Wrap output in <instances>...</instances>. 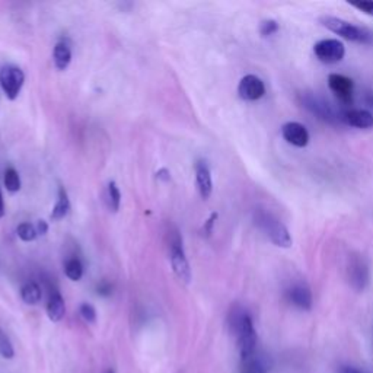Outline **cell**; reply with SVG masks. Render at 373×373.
Instances as JSON below:
<instances>
[{"label":"cell","instance_id":"obj_1","mask_svg":"<svg viewBox=\"0 0 373 373\" xmlns=\"http://www.w3.org/2000/svg\"><path fill=\"white\" fill-rule=\"evenodd\" d=\"M231 324L238 340L241 359L246 360L254 357L257 349V331L250 314L245 311H235L231 318Z\"/></svg>","mask_w":373,"mask_h":373},{"label":"cell","instance_id":"obj_2","mask_svg":"<svg viewBox=\"0 0 373 373\" xmlns=\"http://www.w3.org/2000/svg\"><path fill=\"white\" fill-rule=\"evenodd\" d=\"M254 220L257 226L268 236V239L280 248H290L292 246V236L287 231V228L283 225L282 220L272 214L268 210L258 209L254 214Z\"/></svg>","mask_w":373,"mask_h":373},{"label":"cell","instance_id":"obj_3","mask_svg":"<svg viewBox=\"0 0 373 373\" xmlns=\"http://www.w3.org/2000/svg\"><path fill=\"white\" fill-rule=\"evenodd\" d=\"M319 22L324 25L327 30L345 40L359 44H373V31L363 27H357V25L352 22H347L335 16H322Z\"/></svg>","mask_w":373,"mask_h":373},{"label":"cell","instance_id":"obj_4","mask_svg":"<svg viewBox=\"0 0 373 373\" xmlns=\"http://www.w3.org/2000/svg\"><path fill=\"white\" fill-rule=\"evenodd\" d=\"M169 260L176 276L185 285L191 283V268L188 260L185 257V251L183 246V238L178 232H173L169 241Z\"/></svg>","mask_w":373,"mask_h":373},{"label":"cell","instance_id":"obj_5","mask_svg":"<svg viewBox=\"0 0 373 373\" xmlns=\"http://www.w3.org/2000/svg\"><path fill=\"white\" fill-rule=\"evenodd\" d=\"M314 53L316 59L322 63H338L345 56V47L341 41L334 38L321 40L314 45Z\"/></svg>","mask_w":373,"mask_h":373},{"label":"cell","instance_id":"obj_6","mask_svg":"<svg viewBox=\"0 0 373 373\" xmlns=\"http://www.w3.org/2000/svg\"><path fill=\"white\" fill-rule=\"evenodd\" d=\"M25 82L23 71L16 66H5L0 70V86H2L6 96L13 101L21 93Z\"/></svg>","mask_w":373,"mask_h":373},{"label":"cell","instance_id":"obj_7","mask_svg":"<svg viewBox=\"0 0 373 373\" xmlns=\"http://www.w3.org/2000/svg\"><path fill=\"white\" fill-rule=\"evenodd\" d=\"M349 282L353 289L357 292H363L370 282V270L369 264L362 256H353L349 261Z\"/></svg>","mask_w":373,"mask_h":373},{"label":"cell","instance_id":"obj_8","mask_svg":"<svg viewBox=\"0 0 373 373\" xmlns=\"http://www.w3.org/2000/svg\"><path fill=\"white\" fill-rule=\"evenodd\" d=\"M328 86L333 91V93L338 98V101L344 105H352L353 104V96H355V82L344 76V74L331 73L328 76Z\"/></svg>","mask_w":373,"mask_h":373},{"label":"cell","instance_id":"obj_9","mask_svg":"<svg viewBox=\"0 0 373 373\" xmlns=\"http://www.w3.org/2000/svg\"><path fill=\"white\" fill-rule=\"evenodd\" d=\"M238 95L243 101H258L265 95V85L256 74H246L238 85Z\"/></svg>","mask_w":373,"mask_h":373},{"label":"cell","instance_id":"obj_10","mask_svg":"<svg viewBox=\"0 0 373 373\" xmlns=\"http://www.w3.org/2000/svg\"><path fill=\"white\" fill-rule=\"evenodd\" d=\"M286 296H287V301L293 306L299 308L302 311H311L314 299H312V292L306 283H302V282L293 283L287 289Z\"/></svg>","mask_w":373,"mask_h":373},{"label":"cell","instance_id":"obj_11","mask_svg":"<svg viewBox=\"0 0 373 373\" xmlns=\"http://www.w3.org/2000/svg\"><path fill=\"white\" fill-rule=\"evenodd\" d=\"M304 105L321 120L328 121V122L340 121V114H335V111L331 108V105L328 103H326L324 99L318 98L316 95H311V93L305 95L304 96Z\"/></svg>","mask_w":373,"mask_h":373},{"label":"cell","instance_id":"obj_12","mask_svg":"<svg viewBox=\"0 0 373 373\" xmlns=\"http://www.w3.org/2000/svg\"><path fill=\"white\" fill-rule=\"evenodd\" d=\"M282 136L287 143L296 147H305L309 143V133L306 127L304 126V124L296 122V121L283 124Z\"/></svg>","mask_w":373,"mask_h":373},{"label":"cell","instance_id":"obj_13","mask_svg":"<svg viewBox=\"0 0 373 373\" xmlns=\"http://www.w3.org/2000/svg\"><path fill=\"white\" fill-rule=\"evenodd\" d=\"M340 121L356 129H372L373 114L366 110H345L340 111Z\"/></svg>","mask_w":373,"mask_h":373},{"label":"cell","instance_id":"obj_14","mask_svg":"<svg viewBox=\"0 0 373 373\" xmlns=\"http://www.w3.org/2000/svg\"><path fill=\"white\" fill-rule=\"evenodd\" d=\"M195 183H197L198 193H200L203 200H207L213 191V180H212V172L207 163L203 161L197 162L195 165Z\"/></svg>","mask_w":373,"mask_h":373},{"label":"cell","instance_id":"obj_15","mask_svg":"<svg viewBox=\"0 0 373 373\" xmlns=\"http://www.w3.org/2000/svg\"><path fill=\"white\" fill-rule=\"evenodd\" d=\"M47 315L50 321L60 322L66 315V305L63 296L59 292H54L50 294L48 302H47Z\"/></svg>","mask_w":373,"mask_h":373},{"label":"cell","instance_id":"obj_16","mask_svg":"<svg viewBox=\"0 0 373 373\" xmlns=\"http://www.w3.org/2000/svg\"><path fill=\"white\" fill-rule=\"evenodd\" d=\"M53 60L57 70H66L71 63V48L66 41H59L54 47Z\"/></svg>","mask_w":373,"mask_h":373},{"label":"cell","instance_id":"obj_17","mask_svg":"<svg viewBox=\"0 0 373 373\" xmlns=\"http://www.w3.org/2000/svg\"><path fill=\"white\" fill-rule=\"evenodd\" d=\"M21 297L27 305H38L42 299V290L35 282H28L22 286Z\"/></svg>","mask_w":373,"mask_h":373},{"label":"cell","instance_id":"obj_18","mask_svg":"<svg viewBox=\"0 0 373 373\" xmlns=\"http://www.w3.org/2000/svg\"><path fill=\"white\" fill-rule=\"evenodd\" d=\"M70 212V200H69V194L64 187L59 188V197H57V203L53 207L52 212V219L53 220H62L64 219Z\"/></svg>","mask_w":373,"mask_h":373},{"label":"cell","instance_id":"obj_19","mask_svg":"<svg viewBox=\"0 0 373 373\" xmlns=\"http://www.w3.org/2000/svg\"><path fill=\"white\" fill-rule=\"evenodd\" d=\"M64 272L66 276L71 282H79L84 276V265L79 258H70L64 264Z\"/></svg>","mask_w":373,"mask_h":373},{"label":"cell","instance_id":"obj_20","mask_svg":"<svg viewBox=\"0 0 373 373\" xmlns=\"http://www.w3.org/2000/svg\"><path fill=\"white\" fill-rule=\"evenodd\" d=\"M120 205H121L120 188L114 181H110L107 188V206L113 213H117L120 210Z\"/></svg>","mask_w":373,"mask_h":373},{"label":"cell","instance_id":"obj_21","mask_svg":"<svg viewBox=\"0 0 373 373\" xmlns=\"http://www.w3.org/2000/svg\"><path fill=\"white\" fill-rule=\"evenodd\" d=\"M5 187L9 193H18L21 190V177L18 171L12 166L5 171Z\"/></svg>","mask_w":373,"mask_h":373},{"label":"cell","instance_id":"obj_22","mask_svg":"<svg viewBox=\"0 0 373 373\" xmlns=\"http://www.w3.org/2000/svg\"><path fill=\"white\" fill-rule=\"evenodd\" d=\"M16 234L23 242H33L38 236L37 228L34 225H31V223H28V222L21 223V225L16 228Z\"/></svg>","mask_w":373,"mask_h":373},{"label":"cell","instance_id":"obj_23","mask_svg":"<svg viewBox=\"0 0 373 373\" xmlns=\"http://www.w3.org/2000/svg\"><path fill=\"white\" fill-rule=\"evenodd\" d=\"M0 356H2L4 359H13L15 356L12 341L2 330H0Z\"/></svg>","mask_w":373,"mask_h":373},{"label":"cell","instance_id":"obj_24","mask_svg":"<svg viewBox=\"0 0 373 373\" xmlns=\"http://www.w3.org/2000/svg\"><path fill=\"white\" fill-rule=\"evenodd\" d=\"M242 373H265V369L254 356L251 359L242 360Z\"/></svg>","mask_w":373,"mask_h":373},{"label":"cell","instance_id":"obj_25","mask_svg":"<svg viewBox=\"0 0 373 373\" xmlns=\"http://www.w3.org/2000/svg\"><path fill=\"white\" fill-rule=\"evenodd\" d=\"M277 31H279V23L275 19H267L260 25V34L263 37H270L272 34H276Z\"/></svg>","mask_w":373,"mask_h":373},{"label":"cell","instance_id":"obj_26","mask_svg":"<svg viewBox=\"0 0 373 373\" xmlns=\"http://www.w3.org/2000/svg\"><path fill=\"white\" fill-rule=\"evenodd\" d=\"M79 314L84 318V321L89 322V324H93L96 321V311L91 304H82L79 308Z\"/></svg>","mask_w":373,"mask_h":373},{"label":"cell","instance_id":"obj_27","mask_svg":"<svg viewBox=\"0 0 373 373\" xmlns=\"http://www.w3.org/2000/svg\"><path fill=\"white\" fill-rule=\"evenodd\" d=\"M352 6L356 8V9H359V11H362L366 15L373 16V2H372V0H362V2L352 4Z\"/></svg>","mask_w":373,"mask_h":373},{"label":"cell","instance_id":"obj_28","mask_svg":"<svg viewBox=\"0 0 373 373\" xmlns=\"http://www.w3.org/2000/svg\"><path fill=\"white\" fill-rule=\"evenodd\" d=\"M217 217H219L217 213H212L210 217L205 222L203 229H202V232H203L205 236H210V235H212V232H213V226H214V223H216Z\"/></svg>","mask_w":373,"mask_h":373},{"label":"cell","instance_id":"obj_29","mask_svg":"<svg viewBox=\"0 0 373 373\" xmlns=\"http://www.w3.org/2000/svg\"><path fill=\"white\" fill-rule=\"evenodd\" d=\"M96 292H98V294H101V296H110L113 293V286L108 282H101L98 285Z\"/></svg>","mask_w":373,"mask_h":373},{"label":"cell","instance_id":"obj_30","mask_svg":"<svg viewBox=\"0 0 373 373\" xmlns=\"http://www.w3.org/2000/svg\"><path fill=\"white\" fill-rule=\"evenodd\" d=\"M156 178L166 183L171 180V172L166 169V168H161L158 172H156Z\"/></svg>","mask_w":373,"mask_h":373},{"label":"cell","instance_id":"obj_31","mask_svg":"<svg viewBox=\"0 0 373 373\" xmlns=\"http://www.w3.org/2000/svg\"><path fill=\"white\" fill-rule=\"evenodd\" d=\"M35 228H37L38 235H45L48 232V223L45 220H38Z\"/></svg>","mask_w":373,"mask_h":373},{"label":"cell","instance_id":"obj_32","mask_svg":"<svg viewBox=\"0 0 373 373\" xmlns=\"http://www.w3.org/2000/svg\"><path fill=\"white\" fill-rule=\"evenodd\" d=\"M338 373H362V372H359L357 369H355V367H350V366H344V367H341L340 369V372Z\"/></svg>","mask_w":373,"mask_h":373},{"label":"cell","instance_id":"obj_33","mask_svg":"<svg viewBox=\"0 0 373 373\" xmlns=\"http://www.w3.org/2000/svg\"><path fill=\"white\" fill-rule=\"evenodd\" d=\"M5 216V202H4V195H2V190H0V219Z\"/></svg>","mask_w":373,"mask_h":373},{"label":"cell","instance_id":"obj_34","mask_svg":"<svg viewBox=\"0 0 373 373\" xmlns=\"http://www.w3.org/2000/svg\"><path fill=\"white\" fill-rule=\"evenodd\" d=\"M366 103H367L369 107H373V92H369L366 95Z\"/></svg>","mask_w":373,"mask_h":373},{"label":"cell","instance_id":"obj_35","mask_svg":"<svg viewBox=\"0 0 373 373\" xmlns=\"http://www.w3.org/2000/svg\"><path fill=\"white\" fill-rule=\"evenodd\" d=\"M107 373H114V370H108V372H107Z\"/></svg>","mask_w":373,"mask_h":373}]
</instances>
